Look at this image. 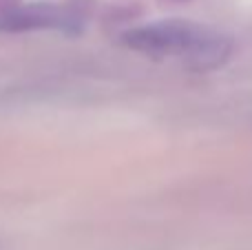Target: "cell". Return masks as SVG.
<instances>
[{"mask_svg":"<svg viewBox=\"0 0 252 250\" xmlns=\"http://www.w3.org/2000/svg\"><path fill=\"white\" fill-rule=\"evenodd\" d=\"M35 29H60L75 31L78 18L62 7L51 4H33L11 11L0 18V31H35Z\"/></svg>","mask_w":252,"mask_h":250,"instance_id":"2","label":"cell"},{"mask_svg":"<svg viewBox=\"0 0 252 250\" xmlns=\"http://www.w3.org/2000/svg\"><path fill=\"white\" fill-rule=\"evenodd\" d=\"M122 42L133 51L159 60H179L192 71L221 66L230 56L232 42L210 27L190 20H161L130 29Z\"/></svg>","mask_w":252,"mask_h":250,"instance_id":"1","label":"cell"}]
</instances>
